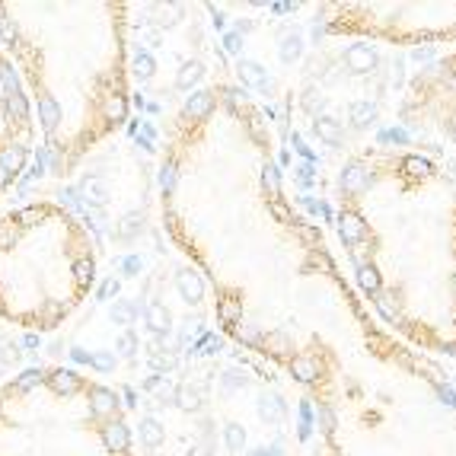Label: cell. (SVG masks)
<instances>
[{
    "mask_svg": "<svg viewBox=\"0 0 456 456\" xmlns=\"http://www.w3.org/2000/svg\"><path fill=\"white\" fill-rule=\"evenodd\" d=\"M0 456H135V427L109 383L29 367L0 383Z\"/></svg>",
    "mask_w": 456,
    "mask_h": 456,
    "instance_id": "cell-3",
    "label": "cell"
},
{
    "mask_svg": "<svg viewBox=\"0 0 456 456\" xmlns=\"http://www.w3.org/2000/svg\"><path fill=\"white\" fill-rule=\"evenodd\" d=\"M344 61H348V68H351L354 74H367V70L377 68V52L367 45H351L344 52Z\"/></svg>",
    "mask_w": 456,
    "mask_h": 456,
    "instance_id": "cell-5",
    "label": "cell"
},
{
    "mask_svg": "<svg viewBox=\"0 0 456 456\" xmlns=\"http://www.w3.org/2000/svg\"><path fill=\"white\" fill-rule=\"evenodd\" d=\"M99 259L93 233L58 202H26L0 214V322L54 332L86 303Z\"/></svg>",
    "mask_w": 456,
    "mask_h": 456,
    "instance_id": "cell-2",
    "label": "cell"
},
{
    "mask_svg": "<svg viewBox=\"0 0 456 456\" xmlns=\"http://www.w3.org/2000/svg\"><path fill=\"white\" fill-rule=\"evenodd\" d=\"M377 303H380V313L383 316H389V319H399V303H396V297H377Z\"/></svg>",
    "mask_w": 456,
    "mask_h": 456,
    "instance_id": "cell-14",
    "label": "cell"
},
{
    "mask_svg": "<svg viewBox=\"0 0 456 456\" xmlns=\"http://www.w3.org/2000/svg\"><path fill=\"white\" fill-rule=\"evenodd\" d=\"M405 169H409L411 176H434L431 160H425V157H405Z\"/></svg>",
    "mask_w": 456,
    "mask_h": 456,
    "instance_id": "cell-13",
    "label": "cell"
},
{
    "mask_svg": "<svg viewBox=\"0 0 456 456\" xmlns=\"http://www.w3.org/2000/svg\"><path fill=\"white\" fill-rule=\"evenodd\" d=\"M316 135H319L326 144H338V141H342V128H338L335 119L319 115V119H316Z\"/></svg>",
    "mask_w": 456,
    "mask_h": 456,
    "instance_id": "cell-9",
    "label": "cell"
},
{
    "mask_svg": "<svg viewBox=\"0 0 456 456\" xmlns=\"http://www.w3.org/2000/svg\"><path fill=\"white\" fill-rule=\"evenodd\" d=\"M38 144V128L13 64L0 52V198L23 179Z\"/></svg>",
    "mask_w": 456,
    "mask_h": 456,
    "instance_id": "cell-4",
    "label": "cell"
},
{
    "mask_svg": "<svg viewBox=\"0 0 456 456\" xmlns=\"http://www.w3.org/2000/svg\"><path fill=\"white\" fill-rule=\"evenodd\" d=\"M370 182H374V176H370V172H367L360 163L348 166V169L342 172V188H344V192H348V195H358V192H364V188L370 185Z\"/></svg>",
    "mask_w": 456,
    "mask_h": 456,
    "instance_id": "cell-7",
    "label": "cell"
},
{
    "mask_svg": "<svg viewBox=\"0 0 456 456\" xmlns=\"http://www.w3.org/2000/svg\"><path fill=\"white\" fill-rule=\"evenodd\" d=\"M307 265H310V268H316V271H322V275H329V271H332V259L322 252V249H310V252H307Z\"/></svg>",
    "mask_w": 456,
    "mask_h": 456,
    "instance_id": "cell-12",
    "label": "cell"
},
{
    "mask_svg": "<svg viewBox=\"0 0 456 456\" xmlns=\"http://www.w3.org/2000/svg\"><path fill=\"white\" fill-rule=\"evenodd\" d=\"M358 284L364 287V291L377 294V291H380V284H383V281H380V271L370 268V265H360V268H358Z\"/></svg>",
    "mask_w": 456,
    "mask_h": 456,
    "instance_id": "cell-11",
    "label": "cell"
},
{
    "mask_svg": "<svg viewBox=\"0 0 456 456\" xmlns=\"http://www.w3.org/2000/svg\"><path fill=\"white\" fill-rule=\"evenodd\" d=\"M374 119H377V105L374 102H354L351 105V125L367 128V125H374Z\"/></svg>",
    "mask_w": 456,
    "mask_h": 456,
    "instance_id": "cell-10",
    "label": "cell"
},
{
    "mask_svg": "<svg viewBox=\"0 0 456 456\" xmlns=\"http://www.w3.org/2000/svg\"><path fill=\"white\" fill-rule=\"evenodd\" d=\"M319 415H322V427H326V431H332V425H335V421H332V409H322Z\"/></svg>",
    "mask_w": 456,
    "mask_h": 456,
    "instance_id": "cell-16",
    "label": "cell"
},
{
    "mask_svg": "<svg viewBox=\"0 0 456 456\" xmlns=\"http://www.w3.org/2000/svg\"><path fill=\"white\" fill-rule=\"evenodd\" d=\"M441 396H443V402H447V405H456V393H453V389L443 386V389H441Z\"/></svg>",
    "mask_w": 456,
    "mask_h": 456,
    "instance_id": "cell-17",
    "label": "cell"
},
{
    "mask_svg": "<svg viewBox=\"0 0 456 456\" xmlns=\"http://www.w3.org/2000/svg\"><path fill=\"white\" fill-rule=\"evenodd\" d=\"M338 233H342V240L348 243V246H354V243L364 240V220H360L354 211H344V214L338 217Z\"/></svg>",
    "mask_w": 456,
    "mask_h": 456,
    "instance_id": "cell-6",
    "label": "cell"
},
{
    "mask_svg": "<svg viewBox=\"0 0 456 456\" xmlns=\"http://www.w3.org/2000/svg\"><path fill=\"white\" fill-rule=\"evenodd\" d=\"M453 137H456V128H453Z\"/></svg>",
    "mask_w": 456,
    "mask_h": 456,
    "instance_id": "cell-18",
    "label": "cell"
},
{
    "mask_svg": "<svg viewBox=\"0 0 456 456\" xmlns=\"http://www.w3.org/2000/svg\"><path fill=\"white\" fill-rule=\"evenodd\" d=\"M287 370H291V377L294 380H300V383H313L316 377H319V364H316L313 358H294L291 364H287Z\"/></svg>",
    "mask_w": 456,
    "mask_h": 456,
    "instance_id": "cell-8",
    "label": "cell"
},
{
    "mask_svg": "<svg viewBox=\"0 0 456 456\" xmlns=\"http://www.w3.org/2000/svg\"><path fill=\"white\" fill-rule=\"evenodd\" d=\"M380 141H386V144H405L409 141V135H405V131H399V128H393V131H380Z\"/></svg>",
    "mask_w": 456,
    "mask_h": 456,
    "instance_id": "cell-15",
    "label": "cell"
},
{
    "mask_svg": "<svg viewBox=\"0 0 456 456\" xmlns=\"http://www.w3.org/2000/svg\"><path fill=\"white\" fill-rule=\"evenodd\" d=\"M128 3L0 0V52L29 99L54 179L74 176L131 115Z\"/></svg>",
    "mask_w": 456,
    "mask_h": 456,
    "instance_id": "cell-1",
    "label": "cell"
}]
</instances>
